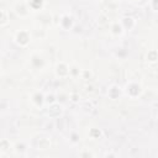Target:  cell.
Listing matches in <instances>:
<instances>
[{
  "instance_id": "2",
  "label": "cell",
  "mask_w": 158,
  "mask_h": 158,
  "mask_svg": "<svg viewBox=\"0 0 158 158\" xmlns=\"http://www.w3.org/2000/svg\"><path fill=\"white\" fill-rule=\"evenodd\" d=\"M2 15H3V17H2V26L4 27L6 24H8V17H6V10H2Z\"/></svg>"
},
{
  "instance_id": "1",
  "label": "cell",
  "mask_w": 158,
  "mask_h": 158,
  "mask_svg": "<svg viewBox=\"0 0 158 158\" xmlns=\"http://www.w3.org/2000/svg\"><path fill=\"white\" fill-rule=\"evenodd\" d=\"M15 40H16V42H17L20 46L25 47V46L28 43V41H30V36H28V34L26 32V31H19V32L16 34Z\"/></svg>"
}]
</instances>
